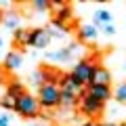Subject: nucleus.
Here are the masks:
<instances>
[{"label": "nucleus", "instance_id": "21", "mask_svg": "<svg viewBox=\"0 0 126 126\" xmlns=\"http://www.w3.org/2000/svg\"><path fill=\"white\" fill-rule=\"evenodd\" d=\"M32 84H36V86H38V84H40V86L44 84V72H42V67L36 69V72L32 74Z\"/></svg>", "mask_w": 126, "mask_h": 126}, {"label": "nucleus", "instance_id": "19", "mask_svg": "<svg viewBox=\"0 0 126 126\" xmlns=\"http://www.w3.org/2000/svg\"><path fill=\"white\" fill-rule=\"evenodd\" d=\"M0 103H2V107H4V109H11V111H15V105H17V99L4 93V97L0 99Z\"/></svg>", "mask_w": 126, "mask_h": 126}, {"label": "nucleus", "instance_id": "17", "mask_svg": "<svg viewBox=\"0 0 126 126\" xmlns=\"http://www.w3.org/2000/svg\"><path fill=\"white\" fill-rule=\"evenodd\" d=\"M6 94H11V97L19 99L21 94H25V86H23L21 82H11V84L6 86Z\"/></svg>", "mask_w": 126, "mask_h": 126}, {"label": "nucleus", "instance_id": "11", "mask_svg": "<svg viewBox=\"0 0 126 126\" xmlns=\"http://www.w3.org/2000/svg\"><path fill=\"white\" fill-rule=\"evenodd\" d=\"M109 80H111V74H109L105 67H94V74H93L90 84H94V86H109Z\"/></svg>", "mask_w": 126, "mask_h": 126}, {"label": "nucleus", "instance_id": "1", "mask_svg": "<svg viewBox=\"0 0 126 126\" xmlns=\"http://www.w3.org/2000/svg\"><path fill=\"white\" fill-rule=\"evenodd\" d=\"M38 105L44 109H55L61 105V90H59V84H42L40 90H38Z\"/></svg>", "mask_w": 126, "mask_h": 126}, {"label": "nucleus", "instance_id": "27", "mask_svg": "<svg viewBox=\"0 0 126 126\" xmlns=\"http://www.w3.org/2000/svg\"><path fill=\"white\" fill-rule=\"evenodd\" d=\"M2 46H4V42H2V38H0V48H2Z\"/></svg>", "mask_w": 126, "mask_h": 126}, {"label": "nucleus", "instance_id": "10", "mask_svg": "<svg viewBox=\"0 0 126 126\" xmlns=\"http://www.w3.org/2000/svg\"><path fill=\"white\" fill-rule=\"evenodd\" d=\"M21 63H23V55L19 53V50H11V53L4 57V69L17 72V69L21 67Z\"/></svg>", "mask_w": 126, "mask_h": 126}, {"label": "nucleus", "instance_id": "2", "mask_svg": "<svg viewBox=\"0 0 126 126\" xmlns=\"http://www.w3.org/2000/svg\"><path fill=\"white\" fill-rule=\"evenodd\" d=\"M38 109H40L38 99L34 97V94H30V93L21 94V97L17 99V105H15V111H17L19 116H23V118H36Z\"/></svg>", "mask_w": 126, "mask_h": 126}, {"label": "nucleus", "instance_id": "3", "mask_svg": "<svg viewBox=\"0 0 126 126\" xmlns=\"http://www.w3.org/2000/svg\"><path fill=\"white\" fill-rule=\"evenodd\" d=\"M94 65L90 59H80V61L74 65V69H72V76L76 78L78 82H80L82 86H88L90 84V80H93V74H94Z\"/></svg>", "mask_w": 126, "mask_h": 126}, {"label": "nucleus", "instance_id": "9", "mask_svg": "<svg viewBox=\"0 0 126 126\" xmlns=\"http://www.w3.org/2000/svg\"><path fill=\"white\" fill-rule=\"evenodd\" d=\"M86 93H88L93 99L101 101V103H105L107 99H111V88H109V86H94V84H90Z\"/></svg>", "mask_w": 126, "mask_h": 126}, {"label": "nucleus", "instance_id": "25", "mask_svg": "<svg viewBox=\"0 0 126 126\" xmlns=\"http://www.w3.org/2000/svg\"><path fill=\"white\" fill-rule=\"evenodd\" d=\"M2 82H4V74H2V69H0V86H2Z\"/></svg>", "mask_w": 126, "mask_h": 126}, {"label": "nucleus", "instance_id": "29", "mask_svg": "<svg viewBox=\"0 0 126 126\" xmlns=\"http://www.w3.org/2000/svg\"><path fill=\"white\" fill-rule=\"evenodd\" d=\"M122 126H126V124H122Z\"/></svg>", "mask_w": 126, "mask_h": 126}, {"label": "nucleus", "instance_id": "15", "mask_svg": "<svg viewBox=\"0 0 126 126\" xmlns=\"http://www.w3.org/2000/svg\"><path fill=\"white\" fill-rule=\"evenodd\" d=\"M4 25L9 27V30H19V23H21V17H19L17 13H13V11H11V13H4Z\"/></svg>", "mask_w": 126, "mask_h": 126}, {"label": "nucleus", "instance_id": "14", "mask_svg": "<svg viewBox=\"0 0 126 126\" xmlns=\"http://www.w3.org/2000/svg\"><path fill=\"white\" fill-rule=\"evenodd\" d=\"M111 23V13H109L107 9H99L97 13H94V27H103V25H109Z\"/></svg>", "mask_w": 126, "mask_h": 126}, {"label": "nucleus", "instance_id": "18", "mask_svg": "<svg viewBox=\"0 0 126 126\" xmlns=\"http://www.w3.org/2000/svg\"><path fill=\"white\" fill-rule=\"evenodd\" d=\"M111 97L118 101V103H126V82H124V84H120L116 90H113Z\"/></svg>", "mask_w": 126, "mask_h": 126}, {"label": "nucleus", "instance_id": "23", "mask_svg": "<svg viewBox=\"0 0 126 126\" xmlns=\"http://www.w3.org/2000/svg\"><path fill=\"white\" fill-rule=\"evenodd\" d=\"M101 30H103V34H107V36H113V34H116V27H113V23H109V25H103Z\"/></svg>", "mask_w": 126, "mask_h": 126}, {"label": "nucleus", "instance_id": "4", "mask_svg": "<svg viewBox=\"0 0 126 126\" xmlns=\"http://www.w3.org/2000/svg\"><path fill=\"white\" fill-rule=\"evenodd\" d=\"M59 90H61L63 97L78 99V97H82V93H84V86H82L72 74H67V76H63L61 80H59Z\"/></svg>", "mask_w": 126, "mask_h": 126}, {"label": "nucleus", "instance_id": "7", "mask_svg": "<svg viewBox=\"0 0 126 126\" xmlns=\"http://www.w3.org/2000/svg\"><path fill=\"white\" fill-rule=\"evenodd\" d=\"M76 53H80V46L72 44V46H65V48H59V50L48 53V55H46V59H48V61H55V63H65V61H69Z\"/></svg>", "mask_w": 126, "mask_h": 126}, {"label": "nucleus", "instance_id": "16", "mask_svg": "<svg viewBox=\"0 0 126 126\" xmlns=\"http://www.w3.org/2000/svg\"><path fill=\"white\" fill-rule=\"evenodd\" d=\"M27 42H30V30H25V27L15 30V44L17 46H27Z\"/></svg>", "mask_w": 126, "mask_h": 126}, {"label": "nucleus", "instance_id": "5", "mask_svg": "<svg viewBox=\"0 0 126 126\" xmlns=\"http://www.w3.org/2000/svg\"><path fill=\"white\" fill-rule=\"evenodd\" d=\"M78 105H80V113H84V116H88V118H94V116H99V113L103 111V103L97 101V99H93L86 90L82 93Z\"/></svg>", "mask_w": 126, "mask_h": 126}, {"label": "nucleus", "instance_id": "8", "mask_svg": "<svg viewBox=\"0 0 126 126\" xmlns=\"http://www.w3.org/2000/svg\"><path fill=\"white\" fill-rule=\"evenodd\" d=\"M50 9H55V19L61 23H67L72 19V6L65 2H50Z\"/></svg>", "mask_w": 126, "mask_h": 126}, {"label": "nucleus", "instance_id": "6", "mask_svg": "<svg viewBox=\"0 0 126 126\" xmlns=\"http://www.w3.org/2000/svg\"><path fill=\"white\" fill-rule=\"evenodd\" d=\"M48 44H50V36H48V32L44 27H34V30H30V42H27V46L46 48Z\"/></svg>", "mask_w": 126, "mask_h": 126}, {"label": "nucleus", "instance_id": "13", "mask_svg": "<svg viewBox=\"0 0 126 126\" xmlns=\"http://www.w3.org/2000/svg\"><path fill=\"white\" fill-rule=\"evenodd\" d=\"M97 27L93 25V23H84V25H80V30H78V36H80L82 42H94L97 40Z\"/></svg>", "mask_w": 126, "mask_h": 126}, {"label": "nucleus", "instance_id": "26", "mask_svg": "<svg viewBox=\"0 0 126 126\" xmlns=\"http://www.w3.org/2000/svg\"><path fill=\"white\" fill-rule=\"evenodd\" d=\"M101 126H116V124H111V122H107V124H101Z\"/></svg>", "mask_w": 126, "mask_h": 126}, {"label": "nucleus", "instance_id": "22", "mask_svg": "<svg viewBox=\"0 0 126 126\" xmlns=\"http://www.w3.org/2000/svg\"><path fill=\"white\" fill-rule=\"evenodd\" d=\"M0 126H11V113H0Z\"/></svg>", "mask_w": 126, "mask_h": 126}, {"label": "nucleus", "instance_id": "20", "mask_svg": "<svg viewBox=\"0 0 126 126\" xmlns=\"http://www.w3.org/2000/svg\"><path fill=\"white\" fill-rule=\"evenodd\" d=\"M32 6H34V11H38V13H46V11L50 9V2L48 0H34Z\"/></svg>", "mask_w": 126, "mask_h": 126}, {"label": "nucleus", "instance_id": "12", "mask_svg": "<svg viewBox=\"0 0 126 126\" xmlns=\"http://www.w3.org/2000/svg\"><path fill=\"white\" fill-rule=\"evenodd\" d=\"M48 36L50 38H65L69 34V30H67V23H61V21H57V19H53V23L48 25Z\"/></svg>", "mask_w": 126, "mask_h": 126}, {"label": "nucleus", "instance_id": "24", "mask_svg": "<svg viewBox=\"0 0 126 126\" xmlns=\"http://www.w3.org/2000/svg\"><path fill=\"white\" fill-rule=\"evenodd\" d=\"M82 126H101V124H97V122H86V124H82Z\"/></svg>", "mask_w": 126, "mask_h": 126}, {"label": "nucleus", "instance_id": "28", "mask_svg": "<svg viewBox=\"0 0 126 126\" xmlns=\"http://www.w3.org/2000/svg\"><path fill=\"white\" fill-rule=\"evenodd\" d=\"M0 21H2V11H0Z\"/></svg>", "mask_w": 126, "mask_h": 126}]
</instances>
